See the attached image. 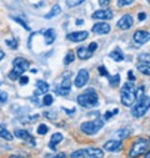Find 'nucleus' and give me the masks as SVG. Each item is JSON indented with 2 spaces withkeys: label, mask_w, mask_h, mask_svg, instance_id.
I'll list each match as a JSON object with an SVG mask.
<instances>
[{
  "label": "nucleus",
  "mask_w": 150,
  "mask_h": 158,
  "mask_svg": "<svg viewBox=\"0 0 150 158\" xmlns=\"http://www.w3.org/2000/svg\"><path fill=\"white\" fill-rule=\"evenodd\" d=\"M4 56H5V54H4V51L2 50V52H0V60H3V59H4Z\"/></svg>",
  "instance_id": "obj_52"
},
{
  "label": "nucleus",
  "mask_w": 150,
  "mask_h": 158,
  "mask_svg": "<svg viewBox=\"0 0 150 158\" xmlns=\"http://www.w3.org/2000/svg\"><path fill=\"white\" fill-rule=\"evenodd\" d=\"M14 136H15L16 138L23 139V141H26V142H29L30 139H33L31 135H30L26 130H15V131H14Z\"/></svg>",
  "instance_id": "obj_19"
},
{
  "label": "nucleus",
  "mask_w": 150,
  "mask_h": 158,
  "mask_svg": "<svg viewBox=\"0 0 150 158\" xmlns=\"http://www.w3.org/2000/svg\"><path fill=\"white\" fill-rule=\"evenodd\" d=\"M83 153H84V149H78V151L70 153V158H79V157H83Z\"/></svg>",
  "instance_id": "obj_40"
},
{
  "label": "nucleus",
  "mask_w": 150,
  "mask_h": 158,
  "mask_svg": "<svg viewBox=\"0 0 150 158\" xmlns=\"http://www.w3.org/2000/svg\"><path fill=\"white\" fill-rule=\"evenodd\" d=\"M54 158H66V154H65L64 152H60V153L55 154V156H54Z\"/></svg>",
  "instance_id": "obj_48"
},
{
  "label": "nucleus",
  "mask_w": 150,
  "mask_h": 158,
  "mask_svg": "<svg viewBox=\"0 0 150 158\" xmlns=\"http://www.w3.org/2000/svg\"><path fill=\"white\" fill-rule=\"evenodd\" d=\"M77 56L80 59V60H88L93 56V52L89 50V48H84V46H80L78 48L77 50Z\"/></svg>",
  "instance_id": "obj_17"
},
{
  "label": "nucleus",
  "mask_w": 150,
  "mask_h": 158,
  "mask_svg": "<svg viewBox=\"0 0 150 158\" xmlns=\"http://www.w3.org/2000/svg\"><path fill=\"white\" fill-rule=\"evenodd\" d=\"M91 30H93L94 34L105 35V34H109V32H110L111 27H110V25H109L108 23H96V24L93 25Z\"/></svg>",
  "instance_id": "obj_13"
},
{
  "label": "nucleus",
  "mask_w": 150,
  "mask_h": 158,
  "mask_svg": "<svg viewBox=\"0 0 150 158\" xmlns=\"http://www.w3.org/2000/svg\"><path fill=\"white\" fill-rule=\"evenodd\" d=\"M136 70H138L140 73L145 75V76H150V65H149V64H143V62H140V64H138Z\"/></svg>",
  "instance_id": "obj_21"
},
{
  "label": "nucleus",
  "mask_w": 150,
  "mask_h": 158,
  "mask_svg": "<svg viewBox=\"0 0 150 158\" xmlns=\"http://www.w3.org/2000/svg\"><path fill=\"white\" fill-rule=\"evenodd\" d=\"M38 118H39V114H33V116H26L24 117L21 122L23 123H34L35 121H38Z\"/></svg>",
  "instance_id": "obj_28"
},
{
  "label": "nucleus",
  "mask_w": 150,
  "mask_h": 158,
  "mask_svg": "<svg viewBox=\"0 0 150 158\" xmlns=\"http://www.w3.org/2000/svg\"><path fill=\"white\" fill-rule=\"evenodd\" d=\"M88 48H89V50H90L91 52H94V51H96V49H98V44H96L95 41H93V43H90V44H89V46H88Z\"/></svg>",
  "instance_id": "obj_45"
},
{
  "label": "nucleus",
  "mask_w": 150,
  "mask_h": 158,
  "mask_svg": "<svg viewBox=\"0 0 150 158\" xmlns=\"http://www.w3.org/2000/svg\"><path fill=\"white\" fill-rule=\"evenodd\" d=\"M123 148L121 139H109L104 143V149L108 152H118Z\"/></svg>",
  "instance_id": "obj_11"
},
{
  "label": "nucleus",
  "mask_w": 150,
  "mask_h": 158,
  "mask_svg": "<svg viewBox=\"0 0 150 158\" xmlns=\"http://www.w3.org/2000/svg\"><path fill=\"white\" fill-rule=\"evenodd\" d=\"M108 78H109V84H110L111 87H118L119 86V84H120V75L119 73H117L114 76H109Z\"/></svg>",
  "instance_id": "obj_25"
},
{
  "label": "nucleus",
  "mask_w": 150,
  "mask_h": 158,
  "mask_svg": "<svg viewBox=\"0 0 150 158\" xmlns=\"http://www.w3.org/2000/svg\"><path fill=\"white\" fill-rule=\"evenodd\" d=\"M83 24H84L83 19H78V20H77V25H83Z\"/></svg>",
  "instance_id": "obj_51"
},
{
  "label": "nucleus",
  "mask_w": 150,
  "mask_h": 158,
  "mask_svg": "<svg viewBox=\"0 0 150 158\" xmlns=\"http://www.w3.org/2000/svg\"><path fill=\"white\" fill-rule=\"evenodd\" d=\"M44 116L50 121H54L56 118V112L55 111H51V110H48V111H44Z\"/></svg>",
  "instance_id": "obj_36"
},
{
  "label": "nucleus",
  "mask_w": 150,
  "mask_h": 158,
  "mask_svg": "<svg viewBox=\"0 0 150 158\" xmlns=\"http://www.w3.org/2000/svg\"><path fill=\"white\" fill-rule=\"evenodd\" d=\"M135 0H118V6L120 8H124V6H128V5H131Z\"/></svg>",
  "instance_id": "obj_38"
},
{
  "label": "nucleus",
  "mask_w": 150,
  "mask_h": 158,
  "mask_svg": "<svg viewBox=\"0 0 150 158\" xmlns=\"http://www.w3.org/2000/svg\"><path fill=\"white\" fill-rule=\"evenodd\" d=\"M113 116H114V112H113V111H106V112L104 113V120L108 121V120H110Z\"/></svg>",
  "instance_id": "obj_44"
},
{
  "label": "nucleus",
  "mask_w": 150,
  "mask_h": 158,
  "mask_svg": "<svg viewBox=\"0 0 150 158\" xmlns=\"http://www.w3.org/2000/svg\"><path fill=\"white\" fill-rule=\"evenodd\" d=\"M104 151L100 148H85L83 153V158H103Z\"/></svg>",
  "instance_id": "obj_14"
},
{
  "label": "nucleus",
  "mask_w": 150,
  "mask_h": 158,
  "mask_svg": "<svg viewBox=\"0 0 150 158\" xmlns=\"http://www.w3.org/2000/svg\"><path fill=\"white\" fill-rule=\"evenodd\" d=\"M149 143H150L149 139L138 138V139L133 143V146H131V148H130V151H129V157H130V158H138V157L145 154V153L149 151Z\"/></svg>",
  "instance_id": "obj_4"
},
{
  "label": "nucleus",
  "mask_w": 150,
  "mask_h": 158,
  "mask_svg": "<svg viewBox=\"0 0 150 158\" xmlns=\"http://www.w3.org/2000/svg\"><path fill=\"white\" fill-rule=\"evenodd\" d=\"M99 5L101 8H108L110 5V0H99Z\"/></svg>",
  "instance_id": "obj_43"
},
{
  "label": "nucleus",
  "mask_w": 150,
  "mask_h": 158,
  "mask_svg": "<svg viewBox=\"0 0 150 158\" xmlns=\"http://www.w3.org/2000/svg\"><path fill=\"white\" fill-rule=\"evenodd\" d=\"M5 44L10 48V49H13V50H15V49H18V40H15V39H7L5 40Z\"/></svg>",
  "instance_id": "obj_33"
},
{
  "label": "nucleus",
  "mask_w": 150,
  "mask_h": 158,
  "mask_svg": "<svg viewBox=\"0 0 150 158\" xmlns=\"http://www.w3.org/2000/svg\"><path fill=\"white\" fill-rule=\"evenodd\" d=\"M135 85L134 82L131 81H128L123 85L121 90H120V100H121V103L126 107L131 106L136 100H135Z\"/></svg>",
  "instance_id": "obj_3"
},
{
  "label": "nucleus",
  "mask_w": 150,
  "mask_h": 158,
  "mask_svg": "<svg viewBox=\"0 0 150 158\" xmlns=\"http://www.w3.org/2000/svg\"><path fill=\"white\" fill-rule=\"evenodd\" d=\"M89 32L88 31H74L66 35V39L71 43H82L85 39H88Z\"/></svg>",
  "instance_id": "obj_10"
},
{
  "label": "nucleus",
  "mask_w": 150,
  "mask_h": 158,
  "mask_svg": "<svg viewBox=\"0 0 150 158\" xmlns=\"http://www.w3.org/2000/svg\"><path fill=\"white\" fill-rule=\"evenodd\" d=\"M148 3H149V4H150V0H148Z\"/></svg>",
  "instance_id": "obj_56"
},
{
  "label": "nucleus",
  "mask_w": 150,
  "mask_h": 158,
  "mask_svg": "<svg viewBox=\"0 0 150 158\" xmlns=\"http://www.w3.org/2000/svg\"><path fill=\"white\" fill-rule=\"evenodd\" d=\"M44 4H45L44 2H40V3H38V4H35L34 6H35V8H39V6H42V5H44Z\"/></svg>",
  "instance_id": "obj_50"
},
{
  "label": "nucleus",
  "mask_w": 150,
  "mask_h": 158,
  "mask_svg": "<svg viewBox=\"0 0 150 158\" xmlns=\"http://www.w3.org/2000/svg\"><path fill=\"white\" fill-rule=\"evenodd\" d=\"M30 71H31V72H33V73H36V72H38V70H36V69H31V70H30Z\"/></svg>",
  "instance_id": "obj_55"
},
{
  "label": "nucleus",
  "mask_w": 150,
  "mask_h": 158,
  "mask_svg": "<svg viewBox=\"0 0 150 158\" xmlns=\"http://www.w3.org/2000/svg\"><path fill=\"white\" fill-rule=\"evenodd\" d=\"M61 13V8H60V5H54L53 8H51V10L45 15V19H51V18H54V16H58L59 14Z\"/></svg>",
  "instance_id": "obj_22"
},
{
  "label": "nucleus",
  "mask_w": 150,
  "mask_h": 158,
  "mask_svg": "<svg viewBox=\"0 0 150 158\" xmlns=\"http://www.w3.org/2000/svg\"><path fill=\"white\" fill-rule=\"evenodd\" d=\"M89 77H90L89 71L86 69H80L79 72H78V75L75 76V80H74L75 87H78V89L84 87L88 84V81H89Z\"/></svg>",
  "instance_id": "obj_7"
},
{
  "label": "nucleus",
  "mask_w": 150,
  "mask_h": 158,
  "mask_svg": "<svg viewBox=\"0 0 150 158\" xmlns=\"http://www.w3.org/2000/svg\"><path fill=\"white\" fill-rule=\"evenodd\" d=\"M30 67V62L24 57H15L13 60V70L9 72L8 77L10 80H18L23 76L25 71H28Z\"/></svg>",
  "instance_id": "obj_2"
},
{
  "label": "nucleus",
  "mask_w": 150,
  "mask_h": 158,
  "mask_svg": "<svg viewBox=\"0 0 150 158\" xmlns=\"http://www.w3.org/2000/svg\"><path fill=\"white\" fill-rule=\"evenodd\" d=\"M133 24H134L133 16H131L130 14H125V15H123V16L118 20L117 26H118L119 29H121V30H128V29H130V27L133 26Z\"/></svg>",
  "instance_id": "obj_12"
},
{
  "label": "nucleus",
  "mask_w": 150,
  "mask_h": 158,
  "mask_svg": "<svg viewBox=\"0 0 150 158\" xmlns=\"http://www.w3.org/2000/svg\"><path fill=\"white\" fill-rule=\"evenodd\" d=\"M54 91H55V94H56V95H59V96H68V95L70 94V91H68V90L63 89L61 86H56Z\"/></svg>",
  "instance_id": "obj_35"
},
{
  "label": "nucleus",
  "mask_w": 150,
  "mask_h": 158,
  "mask_svg": "<svg viewBox=\"0 0 150 158\" xmlns=\"http://www.w3.org/2000/svg\"><path fill=\"white\" fill-rule=\"evenodd\" d=\"M63 139H64V137H63V135H61V133H59V132L54 133V135L51 136V138H50L49 148H50L51 151H55V149H56V146H58Z\"/></svg>",
  "instance_id": "obj_18"
},
{
  "label": "nucleus",
  "mask_w": 150,
  "mask_h": 158,
  "mask_svg": "<svg viewBox=\"0 0 150 158\" xmlns=\"http://www.w3.org/2000/svg\"><path fill=\"white\" fill-rule=\"evenodd\" d=\"M149 108H150V97L149 96H145L141 101H139L131 108V114L135 118H140V117H143V116L146 114V112L149 111Z\"/></svg>",
  "instance_id": "obj_6"
},
{
  "label": "nucleus",
  "mask_w": 150,
  "mask_h": 158,
  "mask_svg": "<svg viewBox=\"0 0 150 158\" xmlns=\"http://www.w3.org/2000/svg\"><path fill=\"white\" fill-rule=\"evenodd\" d=\"M103 126H104V120H101V118H96V120H93V121L83 122L80 125V130H82L83 133L93 136V135H96L103 128Z\"/></svg>",
  "instance_id": "obj_5"
},
{
  "label": "nucleus",
  "mask_w": 150,
  "mask_h": 158,
  "mask_svg": "<svg viewBox=\"0 0 150 158\" xmlns=\"http://www.w3.org/2000/svg\"><path fill=\"white\" fill-rule=\"evenodd\" d=\"M144 97H145V87L141 85V86L136 87V90H135V100H136V102H139Z\"/></svg>",
  "instance_id": "obj_24"
},
{
  "label": "nucleus",
  "mask_w": 150,
  "mask_h": 158,
  "mask_svg": "<svg viewBox=\"0 0 150 158\" xmlns=\"http://www.w3.org/2000/svg\"><path fill=\"white\" fill-rule=\"evenodd\" d=\"M98 71H99V75H100V76H104V77H109V76H110L105 66H99V67H98Z\"/></svg>",
  "instance_id": "obj_39"
},
{
  "label": "nucleus",
  "mask_w": 150,
  "mask_h": 158,
  "mask_svg": "<svg viewBox=\"0 0 150 158\" xmlns=\"http://www.w3.org/2000/svg\"><path fill=\"white\" fill-rule=\"evenodd\" d=\"M114 14L110 9H100V10H96L91 14V19L93 20H110L113 19Z\"/></svg>",
  "instance_id": "obj_9"
},
{
  "label": "nucleus",
  "mask_w": 150,
  "mask_h": 158,
  "mask_svg": "<svg viewBox=\"0 0 150 158\" xmlns=\"http://www.w3.org/2000/svg\"><path fill=\"white\" fill-rule=\"evenodd\" d=\"M109 56L114 60V61H117V62H121L123 60H124V54H123V51L119 49V48H117L115 50H113L110 54H109Z\"/></svg>",
  "instance_id": "obj_20"
},
{
  "label": "nucleus",
  "mask_w": 150,
  "mask_h": 158,
  "mask_svg": "<svg viewBox=\"0 0 150 158\" xmlns=\"http://www.w3.org/2000/svg\"><path fill=\"white\" fill-rule=\"evenodd\" d=\"M128 78H129V81H131V82H134L136 78H135V76H134V73H133V71L130 70L129 72H128Z\"/></svg>",
  "instance_id": "obj_46"
},
{
  "label": "nucleus",
  "mask_w": 150,
  "mask_h": 158,
  "mask_svg": "<svg viewBox=\"0 0 150 158\" xmlns=\"http://www.w3.org/2000/svg\"><path fill=\"white\" fill-rule=\"evenodd\" d=\"M77 102L82 107L93 108V107L99 105V95H98V92L94 89L89 87V89H86L83 94H80L77 97Z\"/></svg>",
  "instance_id": "obj_1"
},
{
  "label": "nucleus",
  "mask_w": 150,
  "mask_h": 158,
  "mask_svg": "<svg viewBox=\"0 0 150 158\" xmlns=\"http://www.w3.org/2000/svg\"><path fill=\"white\" fill-rule=\"evenodd\" d=\"M63 110H64V112H66V113H74V112H75V108L69 110V108H64V107H63Z\"/></svg>",
  "instance_id": "obj_49"
},
{
  "label": "nucleus",
  "mask_w": 150,
  "mask_h": 158,
  "mask_svg": "<svg viewBox=\"0 0 150 158\" xmlns=\"http://www.w3.org/2000/svg\"><path fill=\"white\" fill-rule=\"evenodd\" d=\"M0 137H2V139H5V141H13V135L4 127V125H2V130H0Z\"/></svg>",
  "instance_id": "obj_23"
},
{
  "label": "nucleus",
  "mask_w": 150,
  "mask_h": 158,
  "mask_svg": "<svg viewBox=\"0 0 150 158\" xmlns=\"http://www.w3.org/2000/svg\"><path fill=\"white\" fill-rule=\"evenodd\" d=\"M74 60H75V54H74L73 51H69V52L66 54V56L64 57V64H65V65H70Z\"/></svg>",
  "instance_id": "obj_32"
},
{
  "label": "nucleus",
  "mask_w": 150,
  "mask_h": 158,
  "mask_svg": "<svg viewBox=\"0 0 150 158\" xmlns=\"http://www.w3.org/2000/svg\"><path fill=\"white\" fill-rule=\"evenodd\" d=\"M44 35V41L46 45H51L54 41H55V39H56V34L54 31V29H48L43 32Z\"/></svg>",
  "instance_id": "obj_16"
},
{
  "label": "nucleus",
  "mask_w": 150,
  "mask_h": 158,
  "mask_svg": "<svg viewBox=\"0 0 150 158\" xmlns=\"http://www.w3.org/2000/svg\"><path fill=\"white\" fill-rule=\"evenodd\" d=\"M149 142H150V137H149Z\"/></svg>",
  "instance_id": "obj_57"
},
{
  "label": "nucleus",
  "mask_w": 150,
  "mask_h": 158,
  "mask_svg": "<svg viewBox=\"0 0 150 158\" xmlns=\"http://www.w3.org/2000/svg\"><path fill=\"white\" fill-rule=\"evenodd\" d=\"M7 101H8V94L5 91H2V92H0V102L4 105Z\"/></svg>",
  "instance_id": "obj_42"
},
{
  "label": "nucleus",
  "mask_w": 150,
  "mask_h": 158,
  "mask_svg": "<svg viewBox=\"0 0 150 158\" xmlns=\"http://www.w3.org/2000/svg\"><path fill=\"white\" fill-rule=\"evenodd\" d=\"M70 76H71V73H70V72H68L66 77H64V78H63V82H61V85H60L63 89H65V90H68V91H70V89H71V81H70Z\"/></svg>",
  "instance_id": "obj_26"
},
{
  "label": "nucleus",
  "mask_w": 150,
  "mask_h": 158,
  "mask_svg": "<svg viewBox=\"0 0 150 158\" xmlns=\"http://www.w3.org/2000/svg\"><path fill=\"white\" fill-rule=\"evenodd\" d=\"M14 21H15V23H18V24H20V25H21V26H23V27H24L26 31H31L30 26H29V25H28V24H26V23H25L23 19H20V18H14Z\"/></svg>",
  "instance_id": "obj_37"
},
{
  "label": "nucleus",
  "mask_w": 150,
  "mask_h": 158,
  "mask_svg": "<svg viewBox=\"0 0 150 158\" xmlns=\"http://www.w3.org/2000/svg\"><path fill=\"white\" fill-rule=\"evenodd\" d=\"M48 131H49V127L45 125V123H42V125H39L38 126V130H36V132H38V135H46L48 133Z\"/></svg>",
  "instance_id": "obj_34"
},
{
  "label": "nucleus",
  "mask_w": 150,
  "mask_h": 158,
  "mask_svg": "<svg viewBox=\"0 0 150 158\" xmlns=\"http://www.w3.org/2000/svg\"><path fill=\"white\" fill-rule=\"evenodd\" d=\"M133 39L134 41L139 45H144L146 43L150 41V32L149 31H145V30H138L134 32L133 35Z\"/></svg>",
  "instance_id": "obj_8"
},
{
  "label": "nucleus",
  "mask_w": 150,
  "mask_h": 158,
  "mask_svg": "<svg viewBox=\"0 0 150 158\" xmlns=\"http://www.w3.org/2000/svg\"><path fill=\"white\" fill-rule=\"evenodd\" d=\"M48 91H49V84L48 82H45L44 80H38L36 81V91L34 92L35 96L46 95Z\"/></svg>",
  "instance_id": "obj_15"
},
{
  "label": "nucleus",
  "mask_w": 150,
  "mask_h": 158,
  "mask_svg": "<svg viewBox=\"0 0 150 158\" xmlns=\"http://www.w3.org/2000/svg\"><path fill=\"white\" fill-rule=\"evenodd\" d=\"M138 19H139V21H144V20L146 19V14H145V13H139Z\"/></svg>",
  "instance_id": "obj_47"
},
{
  "label": "nucleus",
  "mask_w": 150,
  "mask_h": 158,
  "mask_svg": "<svg viewBox=\"0 0 150 158\" xmlns=\"http://www.w3.org/2000/svg\"><path fill=\"white\" fill-rule=\"evenodd\" d=\"M138 60L143 64H150V54L149 52H141V54H139Z\"/></svg>",
  "instance_id": "obj_27"
},
{
  "label": "nucleus",
  "mask_w": 150,
  "mask_h": 158,
  "mask_svg": "<svg viewBox=\"0 0 150 158\" xmlns=\"http://www.w3.org/2000/svg\"><path fill=\"white\" fill-rule=\"evenodd\" d=\"M115 135L119 137V139H125V138L130 135V131H129V130H126V128H121V130H119Z\"/></svg>",
  "instance_id": "obj_30"
},
{
  "label": "nucleus",
  "mask_w": 150,
  "mask_h": 158,
  "mask_svg": "<svg viewBox=\"0 0 150 158\" xmlns=\"http://www.w3.org/2000/svg\"><path fill=\"white\" fill-rule=\"evenodd\" d=\"M145 158H150V149H149V151L145 153Z\"/></svg>",
  "instance_id": "obj_54"
},
{
  "label": "nucleus",
  "mask_w": 150,
  "mask_h": 158,
  "mask_svg": "<svg viewBox=\"0 0 150 158\" xmlns=\"http://www.w3.org/2000/svg\"><path fill=\"white\" fill-rule=\"evenodd\" d=\"M19 84H20L21 86H24V85H28V84H29V77L23 75V76L19 78Z\"/></svg>",
  "instance_id": "obj_41"
},
{
  "label": "nucleus",
  "mask_w": 150,
  "mask_h": 158,
  "mask_svg": "<svg viewBox=\"0 0 150 158\" xmlns=\"http://www.w3.org/2000/svg\"><path fill=\"white\" fill-rule=\"evenodd\" d=\"M53 102H54L53 95H49V94L44 95V97H43V105H44V106H51Z\"/></svg>",
  "instance_id": "obj_29"
},
{
  "label": "nucleus",
  "mask_w": 150,
  "mask_h": 158,
  "mask_svg": "<svg viewBox=\"0 0 150 158\" xmlns=\"http://www.w3.org/2000/svg\"><path fill=\"white\" fill-rule=\"evenodd\" d=\"M85 0H66V5L69 8H75V6H79L82 5Z\"/></svg>",
  "instance_id": "obj_31"
},
{
  "label": "nucleus",
  "mask_w": 150,
  "mask_h": 158,
  "mask_svg": "<svg viewBox=\"0 0 150 158\" xmlns=\"http://www.w3.org/2000/svg\"><path fill=\"white\" fill-rule=\"evenodd\" d=\"M8 158H21L20 156H16V154H13V156H9Z\"/></svg>",
  "instance_id": "obj_53"
}]
</instances>
